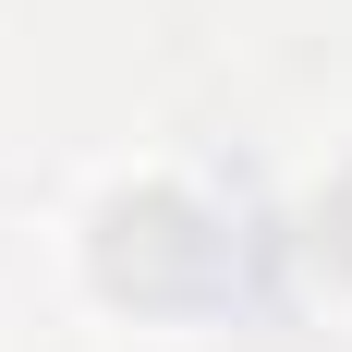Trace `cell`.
Here are the masks:
<instances>
[{"label":"cell","mask_w":352,"mask_h":352,"mask_svg":"<svg viewBox=\"0 0 352 352\" xmlns=\"http://www.w3.org/2000/svg\"><path fill=\"white\" fill-rule=\"evenodd\" d=\"M316 231H328V255H340V267H352V170L328 182V219H316Z\"/></svg>","instance_id":"cell-2"},{"label":"cell","mask_w":352,"mask_h":352,"mask_svg":"<svg viewBox=\"0 0 352 352\" xmlns=\"http://www.w3.org/2000/svg\"><path fill=\"white\" fill-rule=\"evenodd\" d=\"M98 292H122V304H219L231 292V231L195 195H109L98 207Z\"/></svg>","instance_id":"cell-1"}]
</instances>
